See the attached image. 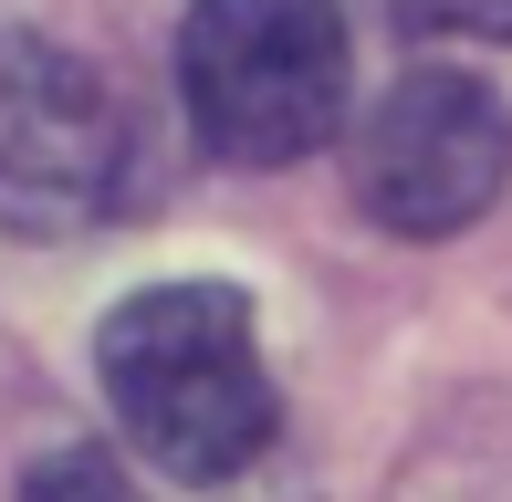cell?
<instances>
[{
    "instance_id": "cell-1",
    "label": "cell",
    "mask_w": 512,
    "mask_h": 502,
    "mask_svg": "<svg viewBox=\"0 0 512 502\" xmlns=\"http://www.w3.org/2000/svg\"><path fill=\"white\" fill-rule=\"evenodd\" d=\"M95 377L126 440L178 482H230L272 450V377L251 304L230 283H157L126 293L95 335Z\"/></svg>"
},
{
    "instance_id": "cell-2",
    "label": "cell",
    "mask_w": 512,
    "mask_h": 502,
    "mask_svg": "<svg viewBox=\"0 0 512 502\" xmlns=\"http://www.w3.org/2000/svg\"><path fill=\"white\" fill-rule=\"evenodd\" d=\"M178 105L220 168H293L345 126L335 0H199L178 32Z\"/></svg>"
},
{
    "instance_id": "cell-3",
    "label": "cell",
    "mask_w": 512,
    "mask_h": 502,
    "mask_svg": "<svg viewBox=\"0 0 512 502\" xmlns=\"http://www.w3.org/2000/svg\"><path fill=\"white\" fill-rule=\"evenodd\" d=\"M136 199V116L84 53L0 32V231L74 241Z\"/></svg>"
},
{
    "instance_id": "cell-4",
    "label": "cell",
    "mask_w": 512,
    "mask_h": 502,
    "mask_svg": "<svg viewBox=\"0 0 512 502\" xmlns=\"http://www.w3.org/2000/svg\"><path fill=\"white\" fill-rule=\"evenodd\" d=\"M502 178H512V116H502L492 84L450 74V63L398 74L366 105V126H356V199H366V220L398 231V241L471 231L502 199Z\"/></svg>"
},
{
    "instance_id": "cell-5",
    "label": "cell",
    "mask_w": 512,
    "mask_h": 502,
    "mask_svg": "<svg viewBox=\"0 0 512 502\" xmlns=\"http://www.w3.org/2000/svg\"><path fill=\"white\" fill-rule=\"evenodd\" d=\"M21 502H147V492L115 471V450H53V461L21 482Z\"/></svg>"
},
{
    "instance_id": "cell-6",
    "label": "cell",
    "mask_w": 512,
    "mask_h": 502,
    "mask_svg": "<svg viewBox=\"0 0 512 502\" xmlns=\"http://www.w3.org/2000/svg\"><path fill=\"white\" fill-rule=\"evenodd\" d=\"M408 32H450V42H512V0H387Z\"/></svg>"
},
{
    "instance_id": "cell-7",
    "label": "cell",
    "mask_w": 512,
    "mask_h": 502,
    "mask_svg": "<svg viewBox=\"0 0 512 502\" xmlns=\"http://www.w3.org/2000/svg\"><path fill=\"white\" fill-rule=\"evenodd\" d=\"M387 502H512V471H481V461H429L408 471Z\"/></svg>"
}]
</instances>
